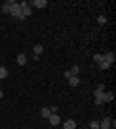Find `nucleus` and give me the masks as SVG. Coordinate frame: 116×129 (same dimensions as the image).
I'll return each instance as SVG.
<instances>
[{"label":"nucleus","mask_w":116,"mask_h":129,"mask_svg":"<svg viewBox=\"0 0 116 129\" xmlns=\"http://www.w3.org/2000/svg\"><path fill=\"white\" fill-rule=\"evenodd\" d=\"M89 127H91V129H99V121H95V119H93V121L89 123Z\"/></svg>","instance_id":"nucleus-20"},{"label":"nucleus","mask_w":116,"mask_h":129,"mask_svg":"<svg viewBox=\"0 0 116 129\" xmlns=\"http://www.w3.org/2000/svg\"><path fill=\"white\" fill-rule=\"evenodd\" d=\"M93 60L97 62V64H101V62H103V54H95V56H93Z\"/></svg>","instance_id":"nucleus-19"},{"label":"nucleus","mask_w":116,"mask_h":129,"mask_svg":"<svg viewBox=\"0 0 116 129\" xmlns=\"http://www.w3.org/2000/svg\"><path fill=\"white\" fill-rule=\"evenodd\" d=\"M103 60L112 66V64H114V60H116V56H114V52H106V54H103Z\"/></svg>","instance_id":"nucleus-5"},{"label":"nucleus","mask_w":116,"mask_h":129,"mask_svg":"<svg viewBox=\"0 0 116 129\" xmlns=\"http://www.w3.org/2000/svg\"><path fill=\"white\" fill-rule=\"evenodd\" d=\"M2 96H4V92H2V91H0V98H2Z\"/></svg>","instance_id":"nucleus-22"},{"label":"nucleus","mask_w":116,"mask_h":129,"mask_svg":"<svg viewBox=\"0 0 116 129\" xmlns=\"http://www.w3.org/2000/svg\"><path fill=\"white\" fill-rule=\"evenodd\" d=\"M68 83H70L72 87H77V85H79V75H74V77H70V79H68Z\"/></svg>","instance_id":"nucleus-12"},{"label":"nucleus","mask_w":116,"mask_h":129,"mask_svg":"<svg viewBox=\"0 0 116 129\" xmlns=\"http://www.w3.org/2000/svg\"><path fill=\"white\" fill-rule=\"evenodd\" d=\"M108 68H110V64H108V62H105V60L99 64V70H108Z\"/></svg>","instance_id":"nucleus-16"},{"label":"nucleus","mask_w":116,"mask_h":129,"mask_svg":"<svg viewBox=\"0 0 116 129\" xmlns=\"http://www.w3.org/2000/svg\"><path fill=\"white\" fill-rule=\"evenodd\" d=\"M97 23H99V25H105V23H106V17L105 16H99V17H97Z\"/></svg>","instance_id":"nucleus-18"},{"label":"nucleus","mask_w":116,"mask_h":129,"mask_svg":"<svg viewBox=\"0 0 116 129\" xmlns=\"http://www.w3.org/2000/svg\"><path fill=\"white\" fill-rule=\"evenodd\" d=\"M49 110H50V114H56V112H58V106H56V104H52Z\"/></svg>","instance_id":"nucleus-21"},{"label":"nucleus","mask_w":116,"mask_h":129,"mask_svg":"<svg viewBox=\"0 0 116 129\" xmlns=\"http://www.w3.org/2000/svg\"><path fill=\"white\" fill-rule=\"evenodd\" d=\"M49 116H50V110H49V108H41V118L49 119Z\"/></svg>","instance_id":"nucleus-14"},{"label":"nucleus","mask_w":116,"mask_h":129,"mask_svg":"<svg viewBox=\"0 0 116 129\" xmlns=\"http://www.w3.org/2000/svg\"><path fill=\"white\" fill-rule=\"evenodd\" d=\"M12 4H14V0H8V2H4V4H2V12H4V14H10Z\"/></svg>","instance_id":"nucleus-9"},{"label":"nucleus","mask_w":116,"mask_h":129,"mask_svg":"<svg viewBox=\"0 0 116 129\" xmlns=\"http://www.w3.org/2000/svg\"><path fill=\"white\" fill-rule=\"evenodd\" d=\"M95 92H105V85H103V83H99V85H97V89H95Z\"/></svg>","instance_id":"nucleus-17"},{"label":"nucleus","mask_w":116,"mask_h":129,"mask_svg":"<svg viewBox=\"0 0 116 129\" xmlns=\"http://www.w3.org/2000/svg\"><path fill=\"white\" fill-rule=\"evenodd\" d=\"M101 100H103V102H112V100H114V92L112 91H105L103 94H101Z\"/></svg>","instance_id":"nucleus-4"},{"label":"nucleus","mask_w":116,"mask_h":129,"mask_svg":"<svg viewBox=\"0 0 116 129\" xmlns=\"http://www.w3.org/2000/svg\"><path fill=\"white\" fill-rule=\"evenodd\" d=\"M16 62H17V66H25L27 64V56H25V54H17Z\"/></svg>","instance_id":"nucleus-8"},{"label":"nucleus","mask_w":116,"mask_h":129,"mask_svg":"<svg viewBox=\"0 0 116 129\" xmlns=\"http://www.w3.org/2000/svg\"><path fill=\"white\" fill-rule=\"evenodd\" d=\"M0 68H2V66H0Z\"/></svg>","instance_id":"nucleus-23"},{"label":"nucleus","mask_w":116,"mask_h":129,"mask_svg":"<svg viewBox=\"0 0 116 129\" xmlns=\"http://www.w3.org/2000/svg\"><path fill=\"white\" fill-rule=\"evenodd\" d=\"M19 6H21V16H23V17L31 16V12H33V8L29 6V2H19Z\"/></svg>","instance_id":"nucleus-2"},{"label":"nucleus","mask_w":116,"mask_h":129,"mask_svg":"<svg viewBox=\"0 0 116 129\" xmlns=\"http://www.w3.org/2000/svg\"><path fill=\"white\" fill-rule=\"evenodd\" d=\"M29 6H35V8H47V0H33V2H29Z\"/></svg>","instance_id":"nucleus-7"},{"label":"nucleus","mask_w":116,"mask_h":129,"mask_svg":"<svg viewBox=\"0 0 116 129\" xmlns=\"http://www.w3.org/2000/svg\"><path fill=\"white\" fill-rule=\"evenodd\" d=\"M43 50H44L43 44H35V46H33V54H35V56H41V52H43Z\"/></svg>","instance_id":"nucleus-10"},{"label":"nucleus","mask_w":116,"mask_h":129,"mask_svg":"<svg viewBox=\"0 0 116 129\" xmlns=\"http://www.w3.org/2000/svg\"><path fill=\"white\" fill-rule=\"evenodd\" d=\"M110 127H114L112 121H110V118H103L99 121V129H110Z\"/></svg>","instance_id":"nucleus-3"},{"label":"nucleus","mask_w":116,"mask_h":129,"mask_svg":"<svg viewBox=\"0 0 116 129\" xmlns=\"http://www.w3.org/2000/svg\"><path fill=\"white\" fill-rule=\"evenodd\" d=\"M8 75H10V71L6 70V68H0V81H2V79H6Z\"/></svg>","instance_id":"nucleus-15"},{"label":"nucleus","mask_w":116,"mask_h":129,"mask_svg":"<svg viewBox=\"0 0 116 129\" xmlns=\"http://www.w3.org/2000/svg\"><path fill=\"white\" fill-rule=\"evenodd\" d=\"M10 14H12L14 17H16V19H19V21H21V19H25V17L21 16V6H19V2H14V4H12Z\"/></svg>","instance_id":"nucleus-1"},{"label":"nucleus","mask_w":116,"mask_h":129,"mask_svg":"<svg viewBox=\"0 0 116 129\" xmlns=\"http://www.w3.org/2000/svg\"><path fill=\"white\" fill-rule=\"evenodd\" d=\"M68 73H70V77L79 75V66H72V70H68Z\"/></svg>","instance_id":"nucleus-13"},{"label":"nucleus","mask_w":116,"mask_h":129,"mask_svg":"<svg viewBox=\"0 0 116 129\" xmlns=\"http://www.w3.org/2000/svg\"><path fill=\"white\" fill-rule=\"evenodd\" d=\"M64 129H76V121L74 119H66L64 121Z\"/></svg>","instance_id":"nucleus-11"},{"label":"nucleus","mask_w":116,"mask_h":129,"mask_svg":"<svg viewBox=\"0 0 116 129\" xmlns=\"http://www.w3.org/2000/svg\"><path fill=\"white\" fill-rule=\"evenodd\" d=\"M49 121H50V125H58V123H60V116H58V114H50Z\"/></svg>","instance_id":"nucleus-6"}]
</instances>
